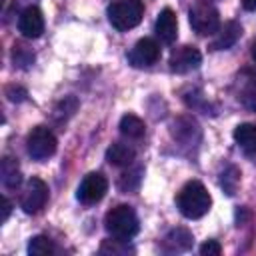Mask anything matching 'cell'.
I'll return each mask as SVG.
<instances>
[{
    "label": "cell",
    "instance_id": "4fadbf2b",
    "mask_svg": "<svg viewBox=\"0 0 256 256\" xmlns=\"http://www.w3.org/2000/svg\"><path fill=\"white\" fill-rule=\"evenodd\" d=\"M136 158V152L132 146L124 144V142H114L108 150H106V160L112 166H130Z\"/></svg>",
    "mask_w": 256,
    "mask_h": 256
},
{
    "label": "cell",
    "instance_id": "8fae6325",
    "mask_svg": "<svg viewBox=\"0 0 256 256\" xmlns=\"http://www.w3.org/2000/svg\"><path fill=\"white\" fill-rule=\"evenodd\" d=\"M154 30H156V36L166 42V44H172L178 36V20H176V14L174 10L170 8H164L158 18H156V24H154Z\"/></svg>",
    "mask_w": 256,
    "mask_h": 256
},
{
    "label": "cell",
    "instance_id": "3957f363",
    "mask_svg": "<svg viewBox=\"0 0 256 256\" xmlns=\"http://www.w3.org/2000/svg\"><path fill=\"white\" fill-rule=\"evenodd\" d=\"M142 14H144V4L140 0H116L108 6V20L120 32L138 26Z\"/></svg>",
    "mask_w": 256,
    "mask_h": 256
},
{
    "label": "cell",
    "instance_id": "e0dca14e",
    "mask_svg": "<svg viewBox=\"0 0 256 256\" xmlns=\"http://www.w3.org/2000/svg\"><path fill=\"white\" fill-rule=\"evenodd\" d=\"M120 132L126 136V138H132V140H138V138H142L144 136V132H146V126H144V122L138 118V116H134V114H124L122 118H120Z\"/></svg>",
    "mask_w": 256,
    "mask_h": 256
},
{
    "label": "cell",
    "instance_id": "7a4b0ae2",
    "mask_svg": "<svg viewBox=\"0 0 256 256\" xmlns=\"http://www.w3.org/2000/svg\"><path fill=\"white\" fill-rule=\"evenodd\" d=\"M104 226H106V230L112 238L126 240V242L132 236H136V232L140 228L138 216H136L134 208L128 206V204H118L112 210H108V214L104 218Z\"/></svg>",
    "mask_w": 256,
    "mask_h": 256
},
{
    "label": "cell",
    "instance_id": "5b68a950",
    "mask_svg": "<svg viewBox=\"0 0 256 256\" xmlns=\"http://www.w3.org/2000/svg\"><path fill=\"white\" fill-rule=\"evenodd\" d=\"M56 146H58L56 136H54L46 126H36V128H32V132H30L28 138H26V150H28V154H30L34 160H38V162L48 160V158L56 152Z\"/></svg>",
    "mask_w": 256,
    "mask_h": 256
},
{
    "label": "cell",
    "instance_id": "d6986e66",
    "mask_svg": "<svg viewBox=\"0 0 256 256\" xmlns=\"http://www.w3.org/2000/svg\"><path fill=\"white\" fill-rule=\"evenodd\" d=\"M140 180H142V168L138 166V168L128 170V172H124V174L120 176L118 188H120L122 192H132V190H136V188L140 186Z\"/></svg>",
    "mask_w": 256,
    "mask_h": 256
},
{
    "label": "cell",
    "instance_id": "7c38bea8",
    "mask_svg": "<svg viewBox=\"0 0 256 256\" xmlns=\"http://www.w3.org/2000/svg\"><path fill=\"white\" fill-rule=\"evenodd\" d=\"M240 36H242V26L238 22H234V20H228V22L220 24V28L214 32L212 48L214 50H226V48L234 46Z\"/></svg>",
    "mask_w": 256,
    "mask_h": 256
},
{
    "label": "cell",
    "instance_id": "484cf974",
    "mask_svg": "<svg viewBox=\"0 0 256 256\" xmlns=\"http://www.w3.org/2000/svg\"><path fill=\"white\" fill-rule=\"evenodd\" d=\"M242 6L246 10H250V12H254L256 10V0H242Z\"/></svg>",
    "mask_w": 256,
    "mask_h": 256
},
{
    "label": "cell",
    "instance_id": "603a6c76",
    "mask_svg": "<svg viewBox=\"0 0 256 256\" xmlns=\"http://www.w3.org/2000/svg\"><path fill=\"white\" fill-rule=\"evenodd\" d=\"M222 252V246L216 242V240H206L202 246H200V254L202 256H218Z\"/></svg>",
    "mask_w": 256,
    "mask_h": 256
},
{
    "label": "cell",
    "instance_id": "ffe728a7",
    "mask_svg": "<svg viewBox=\"0 0 256 256\" xmlns=\"http://www.w3.org/2000/svg\"><path fill=\"white\" fill-rule=\"evenodd\" d=\"M238 98H240L248 108L256 110V76H250V78L244 82V86H242Z\"/></svg>",
    "mask_w": 256,
    "mask_h": 256
},
{
    "label": "cell",
    "instance_id": "6da1fadb",
    "mask_svg": "<svg viewBox=\"0 0 256 256\" xmlns=\"http://www.w3.org/2000/svg\"><path fill=\"white\" fill-rule=\"evenodd\" d=\"M176 206H178L182 216H186L190 220H196V218H202L210 210L212 198H210L206 186L200 180H190L178 192Z\"/></svg>",
    "mask_w": 256,
    "mask_h": 256
},
{
    "label": "cell",
    "instance_id": "8992f818",
    "mask_svg": "<svg viewBox=\"0 0 256 256\" xmlns=\"http://www.w3.org/2000/svg\"><path fill=\"white\" fill-rule=\"evenodd\" d=\"M108 192V180L102 172H90L82 178L80 186H78V200L82 204H96L104 198V194Z\"/></svg>",
    "mask_w": 256,
    "mask_h": 256
},
{
    "label": "cell",
    "instance_id": "ba28073f",
    "mask_svg": "<svg viewBox=\"0 0 256 256\" xmlns=\"http://www.w3.org/2000/svg\"><path fill=\"white\" fill-rule=\"evenodd\" d=\"M160 58V46L152 38H140L128 52V62L134 68H148Z\"/></svg>",
    "mask_w": 256,
    "mask_h": 256
},
{
    "label": "cell",
    "instance_id": "4316f807",
    "mask_svg": "<svg viewBox=\"0 0 256 256\" xmlns=\"http://www.w3.org/2000/svg\"><path fill=\"white\" fill-rule=\"evenodd\" d=\"M252 58H254V62H256V44L252 46Z\"/></svg>",
    "mask_w": 256,
    "mask_h": 256
},
{
    "label": "cell",
    "instance_id": "cb8c5ba5",
    "mask_svg": "<svg viewBox=\"0 0 256 256\" xmlns=\"http://www.w3.org/2000/svg\"><path fill=\"white\" fill-rule=\"evenodd\" d=\"M6 96H8L12 102H20V100L26 98V90L20 88V86H8V88H6Z\"/></svg>",
    "mask_w": 256,
    "mask_h": 256
},
{
    "label": "cell",
    "instance_id": "7402d4cb",
    "mask_svg": "<svg viewBox=\"0 0 256 256\" xmlns=\"http://www.w3.org/2000/svg\"><path fill=\"white\" fill-rule=\"evenodd\" d=\"M122 242H126V240H118V238H114V240H106L104 244H102V248H100V252H110V254H126V252H130V248H128V244H124V246H120Z\"/></svg>",
    "mask_w": 256,
    "mask_h": 256
},
{
    "label": "cell",
    "instance_id": "ac0fdd59",
    "mask_svg": "<svg viewBox=\"0 0 256 256\" xmlns=\"http://www.w3.org/2000/svg\"><path fill=\"white\" fill-rule=\"evenodd\" d=\"M54 252V244L48 236H34L28 242V254L30 256H50Z\"/></svg>",
    "mask_w": 256,
    "mask_h": 256
},
{
    "label": "cell",
    "instance_id": "30bf717a",
    "mask_svg": "<svg viewBox=\"0 0 256 256\" xmlns=\"http://www.w3.org/2000/svg\"><path fill=\"white\" fill-rule=\"evenodd\" d=\"M18 30L24 38H38L44 32V16L36 6H28L22 10L18 18Z\"/></svg>",
    "mask_w": 256,
    "mask_h": 256
},
{
    "label": "cell",
    "instance_id": "9a60e30c",
    "mask_svg": "<svg viewBox=\"0 0 256 256\" xmlns=\"http://www.w3.org/2000/svg\"><path fill=\"white\" fill-rule=\"evenodd\" d=\"M0 176H2V184L8 190H14L20 186L22 182V174H20V166L12 156H4L2 164H0Z\"/></svg>",
    "mask_w": 256,
    "mask_h": 256
},
{
    "label": "cell",
    "instance_id": "2e32d148",
    "mask_svg": "<svg viewBox=\"0 0 256 256\" xmlns=\"http://www.w3.org/2000/svg\"><path fill=\"white\" fill-rule=\"evenodd\" d=\"M234 140L246 154H256V124H238L234 128Z\"/></svg>",
    "mask_w": 256,
    "mask_h": 256
},
{
    "label": "cell",
    "instance_id": "277c9868",
    "mask_svg": "<svg viewBox=\"0 0 256 256\" xmlns=\"http://www.w3.org/2000/svg\"><path fill=\"white\" fill-rule=\"evenodd\" d=\"M188 20L192 30L200 36H210L220 28V14L208 0L196 2L188 12Z\"/></svg>",
    "mask_w": 256,
    "mask_h": 256
},
{
    "label": "cell",
    "instance_id": "44dd1931",
    "mask_svg": "<svg viewBox=\"0 0 256 256\" xmlns=\"http://www.w3.org/2000/svg\"><path fill=\"white\" fill-rule=\"evenodd\" d=\"M238 182H240V172L234 168V166H228L226 168V172L222 174V178H220V186L224 188V192L226 194H234L236 192V186H238Z\"/></svg>",
    "mask_w": 256,
    "mask_h": 256
},
{
    "label": "cell",
    "instance_id": "52a82bcc",
    "mask_svg": "<svg viewBox=\"0 0 256 256\" xmlns=\"http://www.w3.org/2000/svg\"><path fill=\"white\" fill-rule=\"evenodd\" d=\"M48 200V186L40 178H30L26 182V188L20 196V206L26 214H36L46 206Z\"/></svg>",
    "mask_w": 256,
    "mask_h": 256
},
{
    "label": "cell",
    "instance_id": "d4e9b609",
    "mask_svg": "<svg viewBox=\"0 0 256 256\" xmlns=\"http://www.w3.org/2000/svg\"><path fill=\"white\" fill-rule=\"evenodd\" d=\"M10 210H12V204H10V200H8V198H2V222H6V220H8V216H10Z\"/></svg>",
    "mask_w": 256,
    "mask_h": 256
},
{
    "label": "cell",
    "instance_id": "5bb4252c",
    "mask_svg": "<svg viewBox=\"0 0 256 256\" xmlns=\"http://www.w3.org/2000/svg\"><path fill=\"white\" fill-rule=\"evenodd\" d=\"M162 244L166 252H184L192 246V234L186 228H174L166 234Z\"/></svg>",
    "mask_w": 256,
    "mask_h": 256
},
{
    "label": "cell",
    "instance_id": "9c48e42d",
    "mask_svg": "<svg viewBox=\"0 0 256 256\" xmlns=\"http://www.w3.org/2000/svg\"><path fill=\"white\" fill-rule=\"evenodd\" d=\"M200 62H202V54L194 46H180L170 54V70L176 74L192 72L200 66Z\"/></svg>",
    "mask_w": 256,
    "mask_h": 256
}]
</instances>
